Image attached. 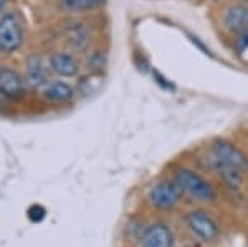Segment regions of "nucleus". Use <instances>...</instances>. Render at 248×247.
Listing matches in <instances>:
<instances>
[{
	"instance_id": "2eb2a0df",
	"label": "nucleus",
	"mask_w": 248,
	"mask_h": 247,
	"mask_svg": "<svg viewBox=\"0 0 248 247\" xmlns=\"http://www.w3.org/2000/svg\"><path fill=\"white\" fill-rule=\"evenodd\" d=\"M5 2H7V0H0V10L3 9V5H5Z\"/></svg>"
},
{
	"instance_id": "0eeeda50",
	"label": "nucleus",
	"mask_w": 248,
	"mask_h": 247,
	"mask_svg": "<svg viewBox=\"0 0 248 247\" xmlns=\"http://www.w3.org/2000/svg\"><path fill=\"white\" fill-rule=\"evenodd\" d=\"M223 25L232 33H242L248 30V7L242 3L230 5L223 17Z\"/></svg>"
},
{
	"instance_id": "4468645a",
	"label": "nucleus",
	"mask_w": 248,
	"mask_h": 247,
	"mask_svg": "<svg viewBox=\"0 0 248 247\" xmlns=\"http://www.w3.org/2000/svg\"><path fill=\"white\" fill-rule=\"evenodd\" d=\"M45 209L42 208V206H31V208L29 209V219L30 221H33V222H40L43 217H45Z\"/></svg>"
},
{
	"instance_id": "20e7f679",
	"label": "nucleus",
	"mask_w": 248,
	"mask_h": 247,
	"mask_svg": "<svg viewBox=\"0 0 248 247\" xmlns=\"http://www.w3.org/2000/svg\"><path fill=\"white\" fill-rule=\"evenodd\" d=\"M187 226L199 239L209 242L218 236V226L205 211H192L187 214Z\"/></svg>"
},
{
	"instance_id": "7ed1b4c3",
	"label": "nucleus",
	"mask_w": 248,
	"mask_h": 247,
	"mask_svg": "<svg viewBox=\"0 0 248 247\" xmlns=\"http://www.w3.org/2000/svg\"><path fill=\"white\" fill-rule=\"evenodd\" d=\"M23 42L22 29L15 15L7 14L0 18V49L3 51H15Z\"/></svg>"
},
{
	"instance_id": "9b49d317",
	"label": "nucleus",
	"mask_w": 248,
	"mask_h": 247,
	"mask_svg": "<svg viewBox=\"0 0 248 247\" xmlns=\"http://www.w3.org/2000/svg\"><path fill=\"white\" fill-rule=\"evenodd\" d=\"M42 95L51 103H65L73 98V88L65 82H48L43 86Z\"/></svg>"
},
{
	"instance_id": "39448f33",
	"label": "nucleus",
	"mask_w": 248,
	"mask_h": 247,
	"mask_svg": "<svg viewBox=\"0 0 248 247\" xmlns=\"http://www.w3.org/2000/svg\"><path fill=\"white\" fill-rule=\"evenodd\" d=\"M181 193H182V189L177 186V182L162 181V182H157V184L151 189L149 199L155 208L170 209L177 204L179 198H181Z\"/></svg>"
},
{
	"instance_id": "ddd939ff",
	"label": "nucleus",
	"mask_w": 248,
	"mask_h": 247,
	"mask_svg": "<svg viewBox=\"0 0 248 247\" xmlns=\"http://www.w3.org/2000/svg\"><path fill=\"white\" fill-rule=\"evenodd\" d=\"M86 30L81 25H73L68 30V40H70V43L75 49H83L86 45Z\"/></svg>"
},
{
	"instance_id": "f03ea898",
	"label": "nucleus",
	"mask_w": 248,
	"mask_h": 247,
	"mask_svg": "<svg viewBox=\"0 0 248 247\" xmlns=\"http://www.w3.org/2000/svg\"><path fill=\"white\" fill-rule=\"evenodd\" d=\"M212 151H214V154H215V159L223 163V165L230 166V168L237 169L240 173L248 169V159L245 154H243V151L238 149L235 145H232L230 141L217 139V141L214 143V146H212Z\"/></svg>"
},
{
	"instance_id": "423d86ee",
	"label": "nucleus",
	"mask_w": 248,
	"mask_h": 247,
	"mask_svg": "<svg viewBox=\"0 0 248 247\" xmlns=\"http://www.w3.org/2000/svg\"><path fill=\"white\" fill-rule=\"evenodd\" d=\"M0 93L12 99L23 97V93H25L23 80L15 70L0 68Z\"/></svg>"
},
{
	"instance_id": "f8f14e48",
	"label": "nucleus",
	"mask_w": 248,
	"mask_h": 247,
	"mask_svg": "<svg viewBox=\"0 0 248 247\" xmlns=\"http://www.w3.org/2000/svg\"><path fill=\"white\" fill-rule=\"evenodd\" d=\"M106 0H62V7L70 12H90L105 5Z\"/></svg>"
},
{
	"instance_id": "6e6552de",
	"label": "nucleus",
	"mask_w": 248,
	"mask_h": 247,
	"mask_svg": "<svg viewBox=\"0 0 248 247\" xmlns=\"http://www.w3.org/2000/svg\"><path fill=\"white\" fill-rule=\"evenodd\" d=\"M27 82L31 88H43L48 83V66L40 55H30L27 60Z\"/></svg>"
},
{
	"instance_id": "1a4fd4ad",
	"label": "nucleus",
	"mask_w": 248,
	"mask_h": 247,
	"mask_svg": "<svg viewBox=\"0 0 248 247\" xmlns=\"http://www.w3.org/2000/svg\"><path fill=\"white\" fill-rule=\"evenodd\" d=\"M172 232L167 226L164 224H153L149 226L142 234V247H172Z\"/></svg>"
},
{
	"instance_id": "dca6fc26",
	"label": "nucleus",
	"mask_w": 248,
	"mask_h": 247,
	"mask_svg": "<svg viewBox=\"0 0 248 247\" xmlns=\"http://www.w3.org/2000/svg\"><path fill=\"white\" fill-rule=\"evenodd\" d=\"M247 3H248V0H247Z\"/></svg>"
},
{
	"instance_id": "9d476101",
	"label": "nucleus",
	"mask_w": 248,
	"mask_h": 247,
	"mask_svg": "<svg viewBox=\"0 0 248 247\" xmlns=\"http://www.w3.org/2000/svg\"><path fill=\"white\" fill-rule=\"evenodd\" d=\"M50 68H51V71H55L58 77L71 78V77H77L78 75L79 65L71 55L58 51V53H53L50 57Z\"/></svg>"
},
{
	"instance_id": "f257e3e1",
	"label": "nucleus",
	"mask_w": 248,
	"mask_h": 247,
	"mask_svg": "<svg viewBox=\"0 0 248 247\" xmlns=\"http://www.w3.org/2000/svg\"><path fill=\"white\" fill-rule=\"evenodd\" d=\"M175 182L182 191H186L190 198L197 201H214L217 198V193L210 186V182H207L202 176L190 169H177Z\"/></svg>"
}]
</instances>
